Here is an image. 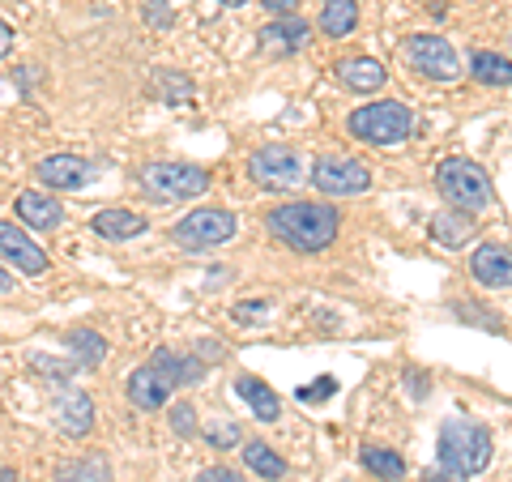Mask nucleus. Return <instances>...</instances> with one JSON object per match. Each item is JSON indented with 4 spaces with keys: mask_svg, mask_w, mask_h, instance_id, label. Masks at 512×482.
<instances>
[{
    "mask_svg": "<svg viewBox=\"0 0 512 482\" xmlns=\"http://www.w3.org/2000/svg\"><path fill=\"white\" fill-rule=\"evenodd\" d=\"M150 90H154L167 107H180V103H188V99H192V82H188V77H180L175 69H158Z\"/></svg>",
    "mask_w": 512,
    "mask_h": 482,
    "instance_id": "obj_28",
    "label": "nucleus"
},
{
    "mask_svg": "<svg viewBox=\"0 0 512 482\" xmlns=\"http://www.w3.org/2000/svg\"><path fill=\"white\" fill-rule=\"evenodd\" d=\"M90 227H94V235L111 239V244H124V239H133V235L146 231L150 222L141 214H133V210H99L90 218Z\"/></svg>",
    "mask_w": 512,
    "mask_h": 482,
    "instance_id": "obj_19",
    "label": "nucleus"
},
{
    "mask_svg": "<svg viewBox=\"0 0 512 482\" xmlns=\"http://www.w3.org/2000/svg\"><path fill=\"white\" fill-rule=\"evenodd\" d=\"M436 457L440 470L457 474V478H474L487 470L491 461V427H483L478 419H444L440 440H436Z\"/></svg>",
    "mask_w": 512,
    "mask_h": 482,
    "instance_id": "obj_2",
    "label": "nucleus"
},
{
    "mask_svg": "<svg viewBox=\"0 0 512 482\" xmlns=\"http://www.w3.org/2000/svg\"><path fill=\"white\" fill-rule=\"evenodd\" d=\"M0 482H18V470H0Z\"/></svg>",
    "mask_w": 512,
    "mask_h": 482,
    "instance_id": "obj_40",
    "label": "nucleus"
},
{
    "mask_svg": "<svg viewBox=\"0 0 512 482\" xmlns=\"http://www.w3.org/2000/svg\"><path fill=\"white\" fill-rule=\"evenodd\" d=\"M265 227L291 252H325L342 231V214L329 201H282L265 214Z\"/></svg>",
    "mask_w": 512,
    "mask_h": 482,
    "instance_id": "obj_1",
    "label": "nucleus"
},
{
    "mask_svg": "<svg viewBox=\"0 0 512 482\" xmlns=\"http://www.w3.org/2000/svg\"><path fill=\"white\" fill-rule=\"evenodd\" d=\"M355 26H359V0H325L320 30H325L329 39H346Z\"/></svg>",
    "mask_w": 512,
    "mask_h": 482,
    "instance_id": "obj_24",
    "label": "nucleus"
},
{
    "mask_svg": "<svg viewBox=\"0 0 512 482\" xmlns=\"http://www.w3.org/2000/svg\"><path fill=\"white\" fill-rule=\"evenodd\" d=\"M0 291H13V278H9V269H0Z\"/></svg>",
    "mask_w": 512,
    "mask_h": 482,
    "instance_id": "obj_39",
    "label": "nucleus"
},
{
    "mask_svg": "<svg viewBox=\"0 0 512 482\" xmlns=\"http://www.w3.org/2000/svg\"><path fill=\"white\" fill-rule=\"evenodd\" d=\"M205 444L222 448V453H227V448H239V427H235V423H214V427H205Z\"/></svg>",
    "mask_w": 512,
    "mask_h": 482,
    "instance_id": "obj_31",
    "label": "nucleus"
},
{
    "mask_svg": "<svg viewBox=\"0 0 512 482\" xmlns=\"http://www.w3.org/2000/svg\"><path fill=\"white\" fill-rule=\"evenodd\" d=\"M13 52V26L5 22V18H0V60H5Z\"/></svg>",
    "mask_w": 512,
    "mask_h": 482,
    "instance_id": "obj_37",
    "label": "nucleus"
},
{
    "mask_svg": "<svg viewBox=\"0 0 512 482\" xmlns=\"http://www.w3.org/2000/svg\"><path fill=\"white\" fill-rule=\"evenodd\" d=\"M13 210H18V218L26 222V227H35V231H56L60 222H64L60 201H56V197H47V192H35V188L18 192Z\"/></svg>",
    "mask_w": 512,
    "mask_h": 482,
    "instance_id": "obj_16",
    "label": "nucleus"
},
{
    "mask_svg": "<svg viewBox=\"0 0 512 482\" xmlns=\"http://www.w3.org/2000/svg\"><path fill=\"white\" fill-rule=\"evenodd\" d=\"M52 482H111V461L103 453H86V457L60 461Z\"/></svg>",
    "mask_w": 512,
    "mask_h": 482,
    "instance_id": "obj_22",
    "label": "nucleus"
},
{
    "mask_svg": "<svg viewBox=\"0 0 512 482\" xmlns=\"http://www.w3.org/2000/svg\"><path fill=\"white\" fill-rule=\"evenodd\" d=\"M35 175L56 192H77V188L90 184V163L86 158H77V154H52V158H43V163L35 167Z\"/></svg>",
    "mask_w": 512,
    "mask_h": 482,
    "instance_id": "obj_12",
    "label": "nucleus"
},
{
    "mask_svg": "<svg viewBox=\"0 0 512 482\" xmlns=\"http://www.w3.org/2000/svg\"><path fill=\"white\" fill-rule=\"evenodd\" d=\"M235 214L222 210V205H201V210L184 214L180 222L171 227V244L184 248V252H210V248H222L227 239L235 235Z\"/></svg>",
    "mask_w": 512,
    "mask_h": 482,
    "instance_id": "obj_5",
    "label": "nucleus"
},
{
    "mask_svg": "<svg viewBox=\"0 0 512 482\" xmlns=\"http://www.w3.org/2000/svg\"><path fill=\"white\" fill-rule=\"evenodd\" d=\"M52 419L56 427L64 431V436H73V440H82L86 431L94 427V401L82 393V389H69L60 401H56V410H52Z\"/></svg>",
    "mask_w": 512,
    "mask_h": 482,
    "instance_id": "obj_15",
    "label": "nucleus"
},
{
    "mask_svg": "<svg viewBox=\"0 0 512 482\" xmlns=\"http://www.w3.org/2000/svg\"><path fill=\"white\" fill-rule=\"evenodd\" d=\"M141 184L158 201H192L201 192H210V171L197 163H171V158H163V163H150L141 171Z\"/></svg>",
    "mask_w": 512,
    "mask_h": 482,
    "instance_id": "obj_6",
    "label": "nucleus"
},
{
    "mask_svg": "<svg viewBox=\"0 0 512 482\" xmlns=\"http://www.w3.org/2000/svg\"><path fill=\"white\" fill-rule=\"evenodd\" d=\"M431 235H436V244H444V248H461V239H470V222L457 210H440L431 218Z\"/></svg>",
    "mask_w": 512,
    "mask_h": 482,
    "instance_id": "obj_27",
    "label": "nucleus"
},
{
    "mask_svg": "<svg viewBox=\"0 0 512 482\" xmlns=\"http://www.w3.org/2000/svg\"><path fill=\"white\" fill-rule=\"evenodd\" d=\"M124 393H128V401H133L137 410H146V414H154V410H163L167 401H171V380L167 376H158L154 367L146 363V367H137L133 376H128V384H124Z\"/></svg>",
    "mask_w": 512,
    "mask_h": 482,
    "instance_id": "obj_13",
    "label": "nucleus"
},
{
    "mask_svg": "<svg viewBox=\"0 0 512 482\" xmlns=\"http://www.w3.org/2000/svg\"><path fill=\"white\" fill-rule=\"evenodd\" d=\"M453 312H457V320H466V325H478V329H487V333H500V329H504V320L491 316L483 303H466V299H461Z\"/></svg>",
    "mask_w": 512,
    "mask_h": 482,
    "instance_id": "obj_29",
    "label": "nucleus"
},
{
    "mask_svg": "<svg viewBox=\"0 0 512 482\" xmlns=\"http://www.w3.org/2000/svg\"><path fill=\"white\" fill-rule=\"evenodd\" d=\"M470 77L483 86H512V60L500 52H474L470 56Z\"/></svg>",
    "mask_w": 512,
    "mask_h": 482,
    "instance_id": "obj_26",
    "label": "nucleus"
},
{
    "mask_svg": "<svg viewBox=\"0 0 512 482\" xmlns=\"http://www.w3.org/2000/svg\"><path fill=\"white\" fill-rule=\"evenodd\" d=\"M423 482H466V478H457V474H448V470H431Z\"/></svg>",
    "mask_w": 512,
    "mask_h": 482,
    "instance_id": "obj_38",
    "label": "nucleus"
},
{
    "mask_svg": "<svg viewBox=\"0 0 512 482\" xmlns=\"http://www.w3.org/2000/svg\"><path fill=\"white\" fill-rule=\"evenodd\" d=\"M239 453H244V465L256 474V478H265V482H278L286 478V461L269 448L265 440H248V444H239Z\"/></svg>",
    "mask_w": 512,
    "mask_h": 482,
    "instance_id": "obj_23",
    "label": "nucleus"
},
{
    "mask_svg": "<svg viewBox=\"0 0 512 482\" xmlns=\"http://www.w3.org/2000/svg\"><path fill=\"white\" fill-rule=\"evenodd\" d=\"M0 261H9L18 273H26V278H39V273H47V252L30 239L18 222H0Z\"/></svg>",
    "mask_w": 512,
    "mask_h": 482,
    "instance_id": "obj_10",
    "label": "nucleus"
},
{
    "mask_svg": "<svg viewBox=\"0 0 512 482\" xmlns=\"http://www.w3.org/2000/svg\"><path fill=\"white\" fill-rule=\"evenodd\" d=\"M470 278L487 291H504L512 286V248L504 244H478L470 256Z\"/></svg>",
    "mask_w": 512,
    "mask_h": 482,
    "instance_id": "obj_11",
    "label": "nucleus"
},
{
    "mask_svg": "<svg viewBox=\"0 0 512 482\" xmlns=\"http://www.w3.org/2000/svg\"><path fill=\"white\" fill-rule=\"evenodd\" d=\"M333 73H338V82L346 90H359V94H372V90H380L384 82H389L384 64L372 60V56H346V60H338V69Z\"/></svg>",
    "mask_w": 512,
    "mask_h": 482,
    "instance_id": "obj_18",
    "label": "nucleus"
},
{
    "mask_svg": "<svg viewBox=\"0 0 512 482\" xmlns=\"http://www.w3.org/2000/svg\"><path fill=\"white\" fill-rule=\"evenodd\" d=\"M402 52H406L410 69L431 77V82H457L461 77V60L453 52V43L440 39V35H406Z\"/></svg>",
    "mask_w": 512,
    "mask_h": 482,
    "instance_id": "obj_7",
    "label": "nucleus"
},
{
    "mask_svg": "<svg viewBox=\"0 0 512 482\" xmlns=\"http://www.w3.org/2000/svg\"><path fill=\"white\" fill-rule=\"evenodd\" d=\"M64 346H69V355H73L77 367H99L107 359V337L99 329H86V325L64 333Z\"/></svg>",
    "mask_w": 512,
    "mask_h": 482,
    "instance_id": "obj_21",
    "label": "nucleus"
},
{
    "mask_svg": "<svg viewBox=\"0 0 512 482\" xmlns=\"http://www.w3.org/2000/svg\"><path fill=\"white\" fill-rule=\"evenodd\" d=\"M167 423H171V431H175L180 440L197 436V410H192V401H175L171 414H167Z\"/></svg>",
    "mask_w": 512,
    "mask_h": 482,
    "instance_id": "obj_30",
    "label": "nucleus"
},
{
    "mask_svg": "<svg viewBox=\"0 0 512 482\" xmlns=\"http://www.w3.org/2000/svg\"><path fill=\"white\" fill-rule=\"evenodd\" d=\"M308 35H312V26L295 13V18H278V22H269L256 39H261L265 52H274V56H291V52H299V47L308 43Z\"/></svg>",
    "mask_w": 512,
    "mask_h": 482,
    "instance_id": "obj_17",
    "label": "nucleus"
},
{
    "mask_svg": "<svg viewBox=\"0 0 512 482\" xmlns=\"http://www.w3.org/2000/svg\"><path fill=\"white\" fill-rule=\"evenodd\" d=\"M359 461H363L367 474H376V478H384V482H397V478L406 474L402 453H393V448H384V444H363Z\"/></svg>",
    "mask_w": 512,
    "mask_h": 482,
    "instance_id": "obj_25",
    "label": "nucleus"
},
{
    "mask_svg": "<svg viewBox=\"0 0 512 482\" xmlns=\"http://www.w3.org/2000/svg\"><path fill=\"white\" fill-rule=\"evenodd\" d=\"M265 13H274V18H295L299 13V0H261Z\"/></svg>",
    "mask_w": 512,
    "mask_h": 482,
    "instance_id": "obj_36",
    "label": "nucleus"
},
{
    "mask_svg": "<svg viewBox=\"0 0 512 482\" xmlns=\"http://www.w3.org/2000/svg\"><path fill=\"white\" fill-rule=\"evenodd\" d=\"M312 184L325 197H359V192L372 188V171H367L359 158H342V154H325L316 158L312 167Z\"/></svg>",
    "mask_w": 512,
    "mask_h": 482,
    "instance_id": "obj_9",
    "label": "nucleus"
},
{
    "mask_svg": "<svg viewBox=\"0 0 512 482\" xmlns=\"http://www.w3.org/2000/svg\"><path fill=\"white\" fill-rule=\"evenodd\" d=\"M197 482H244V474L231 470V465H210V470H201Z\"/></svg>",
    "mask_w": 512,
    "mask_h": 482,
    "instance_id": "obj_33",
    "label": "nucleus"
},
{
    "mask_svg": "<svg viewBox=\"0 0 512 482\" xmlns=\"http://www.w3.org/2000/svg\"><path fill=\"white\" fill-rule=\"evenodd\" d=\"M414 128V116L402 99H380V103H367L359 111H350L346 120V133L367 141V146H402Z\"/></svg>",
    "mask_w": 512,
    "mask_h": 482,
    "instance_id": "obj_4",
    "label": "nucleus"
},
{
    "mask_svg": "<svg viewBox=\"0 0 512 482\" xmlns=\"http://www.w3.org/2000/svg\"><path fill=\"white\" fill-rule=\"evenodd\" d=\"M146 22L158 26V30H167L175 18H171V9H167V0H146Z\"/></svg>",
    "mask_w": 512,
    "mask_h": 482,
    "instance_id": "obj_32",
    "label": "nucleus"
},
{
    "mask_svg": "<svg viewBox=\"0 0 512 482\" xmlns=\"http://www.w3.org/2000/svg\"><path fill=\"white\" fill-rule=\"evenodd\" d=\"M248 180L256 188H269V192H291L303 180V163L291 146H261L248 158Z\"/></svg>",
    "mask_w": 512,
    "mask_h": 482,
    "instance_id": "obj_8",
    "label": "nucleus"
},
{
    "mask_svg": "<svg viewBox=\"0 0 512 482\" xmlns=\"http://www.w3.org/2000/svg\"><path fill=\"white\" fill-rule=\"evenodd\" d=\"M222 5H231V9H239V5H248V0H222Z\"/></svg>",
    "mask_w": 512,
    "mask_h": 482,
    "instance_id": "obj_41",
    "label": "nucleus"
},
{
    "mask_svg": "<svg viewBox=\"0 0 512 482\" xmlns=\"http://www.w3.org/2000/svg\"><path fill=\"white\" fill-rule=\"evenodd\" d=\"M333 393H338V380L325 376L320 384H312V389H299V401H325V397H333Z\"/></svg>",
    "mask_w": 512,
    "mask_h": 482,
    "instance_id": "obj_34",
    "label": "nucleus"
},
{
    "mask_svg": "<svg viewBox=\"0 0 512 482\" xmlns=\"http://www.w3.org/2000/svg\"><path fill=\"white\" fill-rule=\"evenodd\" d=\"M150 367L158 376L171 380V389H192V384L205 380V359L201 355H180V350H154L150 355Z\"/></svg>",
    "mask_w": 512,
    "mask_h": 482,
    "instance_id": "obj_14",
    "label": "nucleus"
},
{
    "mask_svg": "<svg viewBox=\"0 0 512 482\" xmlns=\"http://www.w3.org/2000/svg\"><path fill=\"white\" fill-rule=\"evenodd\" d=\"M269 303H235V320L239 325H252V320H265Z\"/></svg>",
    "mask_w": 512,
    "mask_h": 482,
    "instance_id": "obj_35",
    "label": "nucleus"
},
{
    "mask_svg": "<svg viewBox=\"0 0 512 482\" xmlns=\"http://www.w3.org/2000/svg\"><path fill=\"white\" fill-rule=\"evenodd\" d=\"M235 393L248 401V410H252L261 423H278L282 401H278V393L269 389L265 380H256V376H239V380H235Z\"/></svg>",
    "mask_w": 512,
    "mask_h": 482,
    "instance_id": "obj_20",
    "label": "nucleus"
},
{
    "mask_svg": "<svg viewBox=\"0 0 512 482\" xmlns=\"http://www.w3.org/2000/svg\"><path fill=\"white\" fill-rule=\"evenodd\" d=\"M436 188L444 192V201L453 205L457 214H483V210H491V201H495L487 171L478 167L474 158H461V154L440 158Z\"/></svg>",
    "mask_w": 512,
    "mask_h": 482,
    "instance_id": "obj_3",
    "label": "nucleus"
}]
</instances>
